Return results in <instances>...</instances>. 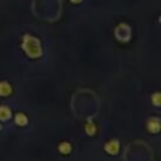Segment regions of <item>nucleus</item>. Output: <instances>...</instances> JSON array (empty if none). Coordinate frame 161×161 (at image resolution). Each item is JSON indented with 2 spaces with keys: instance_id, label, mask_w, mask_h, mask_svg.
<instances>
[{
  "instance_id": "1",
  "label": "nucleus",
  "mask_w": 161,
  "mask_h": 161,
  "mask_svg": "<svg viewBox=\"0 0 161 161\" xmlns=\"http://www.w3.org/2000/svg\"><path fill=\"white\" fill-rule=\"evenodd\" d=\"M21 49L24 50L26 57L30 58V59H38V58H40L43 55V48H42L40 40L36 36L30 35V34L23 35Z\"/></svg>"
},
{
  "instance_id": "2",
  "label": "nucleus",
  "mask_w": 161,
  "mask_h": 161,
  "mask_svg": "<svg viewBox=\"0 0 161 161\" xmlns=\"http://www.w3.org/2000/svg\"><path fill=\"white\" fill-rule=\"evenodd\" d=\"M114 35L116 38L119 40V42H128L131 39V28L125 24V23H121L116 30H114Z\"/></svg>"
},
{
  "instance_id": "3",
  "label": "nucleus",
  "mask_w": 161,
  "mask_h": 161,
  "mask_svg": "<svg viewBox=\"0 0 161 161\" xmlns=\"http://www.w3.org/2000/svg\"><path fill=\"white\" fill-rule=\"evenodd\" d=\"M146 130H147V132L153 133V135L158 133L160 130H161V119H160V117H157V116L148 117L147 121H146Z\"/></svg>"
},
{
  "instance_id": "4",
  "label": "nucleus",
  "mask_w": 161,
  "mask_h": 161,
  "mask_svg": "<svg viewBox=\"0 0 161 161\" xmlns=\"http://www.w3.org/2000/svg\"><path fill=\"white\" fill-rule=\"evenodd\" d=\"M103 150L107 155L116 156L119 152V141L117 138H111V140L106 141L103 145Z\"/></svg>"
},
{
  "instance_id": "5",
  "label": "nucleus",
  "mask_w": 161,
  "mask_h": 161,
  "mask_svg": "<svg viewBox=\"0 0 161 161\" xmlns=\"http://www.w3.org/2000/svg\"><path fill=\"white\" fill-rule=\"evenodd\" d=\"M28 122H29V118H28V116H26L24 112L19 111V112H16V113L14 114V123H15L16 126L24 127V126L28 125Z\"/></svg>"
},
{
  "instance_id": "6",
  "label": "nucleus",
  "mask_w": 161,
  "mask_h": 161,
  "mask_svg": "<svg viewBox=\"0 0 161 161\" xmlns=\"http://www.w3.org/2000/svg\"><path fill=\"white\" fill-rule=\"evenodd\" d=\"M13 117V111L6 104H0V122L9 121Z\"/></svg>"
},
{
  "instance_id": "7",
  "label": "nucleus",
  "mask_w": 161,
  "mask_h": 161,
  "mask_svg": "<svg viewBox=\"0 0 161 161\" xmlns=\"http://www.w3.org/2000/svg\"><path fill=\"white\" fill-rule=\"evenodd\" d=\"M84 132H86V135L89 136V137H92V136H94V135L97 133V125H96L94 121H92L91 118L87 119V122L84 123Z\"/></svg>"
},
{
  "instance_id": "8",
  "label": "nucleus",
  "mask_w": 161,
  "mask_h": 161,
  "mask_svg": "<svg viewBox=\"0 0 161 161\" xmlns=\"http://www.w3.org/2000/svg\"><path fill=\"white\" fill-rule=\"evenodd\" d=\"M11 93H13V86L6 80H1L0 82V97H9Z\"/></svg>"
},
{
  "instance_id": "9",
  "label": "nucleus",
  "mask_w": 161,
  "mask_h": 161,
  "mask_svg": "<svg viewBox=\"0 0 161 161\" xmlns=\"http://www.w3.org/2000/svg\"><path fill=\"white\" fill-rule=\"evenodd\" d=\"M58 151L62 155H69L73 151V146H72V143L69 141H62L58 145Z\"/></svg>"
},
{
  "instance_id": "10",
  "label": "nucleus",
  "mask_w": 161,
  "mask_h": 161,
  "mask_svg": "<svg viewBox=\"0 0 161 161\" xmlns=\"http://www.w3.org/2000/svg\"><path fill=\"white\" fill-rule=\"evenodd\" d=\"M151 103L155 107H160L161 106V93L160 92H155L151 94Z\"/></svg>"
},
{
  "instance_id": "11",
  "label": "nucleus",
  "mask_w": 161,
  "mask_h": 161,
  "mask_svg": "<svg viewBox=\"0 0 161 161\" xmlns=\"http://www.w3.org/2000/svg\"><path fill=\"white\" fill-rule=\"evenodd\" d=\"M70 1H72L73 4H79V3L82 1V0H70Z\"/></svg>"
},
{
  "instance_id": "12",
  "label": "nucleus",
  "mask_w": 161,
  "mask_h": 161,
  "mask_svg": "<svg viewBox=\"0 0 161 161\" xmlns=\"http://www.w3.org/2000/svg\"><path fill=\"white\" fill-rule=\"evenodd\" d=\"M1 130H3V126H1V123H0V131H1Z\"/></svg>"
}]
</instances>
